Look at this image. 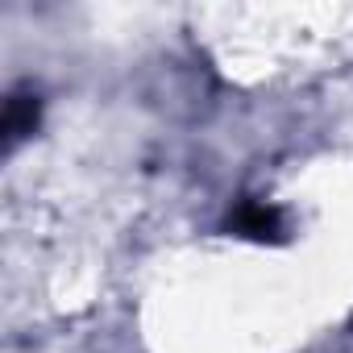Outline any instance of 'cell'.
<instances>
[{"instance_id": "7a4b0ae2", "label": "cell", "mask_w": 353, "mask_h": 353, "mask_svg": "<svg viewBox=\"0 0 353 353\" xmlns=\"http://www.w3.org/2000/svg\"><path fill=\"white\" fill-rule=\"evenodd\" d=\"M38 117H42V100L34 92H13L5 100V145L13 150L21 137H30L38 129Z\"/></svg>"}, {"instance_id": "6da1fadb", "label": "cell", "mask_w": 353, "mask_h": 353, "mask_svg": "<svg viewBox=\"0 0 353 353\" xmlns=\"http://www.w3.org/2000/svg\"><path fill=\"white\" fill-rule=\"evenodd\" d=\"M229 233H237L245 241H283L287 221H283V208H274L266 200H241L229 216Z\"/></svg>"}]
</instances>
